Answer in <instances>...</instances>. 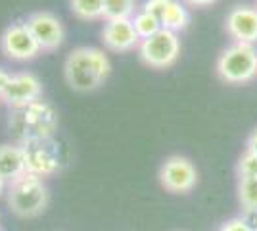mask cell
<instances>
[{"instance_id": "obj_1", "label": "cell", "mask_w": 257, "mask_h": 231, "mask_svg": "<svg viewBox=\"0 0 257 231\" xmlns=\"http://www.w3.org/2000/svg\"><path fill=\"white\" fill-rule=\"evenodd\" d=\"M111 71V62L102 48L77 46L64 62L65 83L77 93H92L104 85Z\"/></svg>"}, {"instance_id": "obj_2", "label": "cell", "mask_w": 257, "mask_h": 231, "mask_svg": "<svg viewBox=\"0 0 257 231\" xmlns=\"http://www.w3.org/2000/svg\"><path fill=\"white\" fill-rule=\"evenodd\" d=\"M58 112L48 100H33L23 108H14L10 114V133L14 143L22 144L33 139H52L58 129Z\"/></svg>"}, {"instance_id": "obj_3", "label": "cell", "mask_w": 257, "mask_h": 231, "mask_svg": "<svg viewBox=\"0 0 257 231\" xmlns=\"http://www.w3.org/2000/svg\"><path fill=\"white\" fill-rule=\"evenodd\" d=\"M6 202L8 208L18 216V218H37L41 216L48 202H50V193L44 183V179L33 176V174H23L16 177L6 187Z\"/></svg>"}, {"instance_id": "obj_4", "label": "cell", "mask_w": 257, "mask_h": 231, "mask_svg": "<svg viewBox=\"0 0 257 231\" xmlns=\"http://www.w3.org/2000/svg\"><path fill=\"white\" fill-rule=\"evenodd\" d=\"M217 75L228 85H244L257 77V48L253 44L232 43L217 58Z\"/></svg>"}, {"instance_id": "obj_5", "label": "cell", "mask_w": 257, "mask_h": 231, "mask_svg": "<svg viewBox=\"0 0 257 231\" xmlns=\"http://www.w3.org/2000/svg\"><path fill=\"white\" fill-rule=\"evenodd\" d=\"M25 154V170L27 174L48 179L62 170V150L60 144L52 139H33L22 143Z\"/></svg>"}, {"instance_id": "obj_6", "label": "cell", "mask_w": 257, "mask_h": 231, "mask_svg": "<svg viewBox=\"0 0 257 231\" xmlns=\"http://www.w3.org/2000/svg\"><path fill=\"white\" fill-rule=\"evenodd\" d=\"M139 56L140 60L152 69H165L171 67L179 56H181V39L179 35L160 29L156 35L148 39H142L139 43Z\"/></svg>"}, {"instance_id": "obj_7", "label": "cell", "mask_w": 257, "mask_h": 231, "mask_svg": "<svg viewBox=\"0 0 257 231\" xmlns=\"http://www.w3.org/2000/svg\"><path fill=\"white\" fill-rule=\"evenodd\" d=\"M160 183L167 193L186 195L198 185V170L186 156L173 154L161 164Z\"/></svg>"}, {"instance_id": "obj_8", "label": "cell", "mask_w": 257, "mask_h": 231, "mask_svg": "<svg viewBox=\"0 0 257 231\" xmlns=\"http://www.w3.org/2000/svg\"><path fill=\"white\" fill-rule=\"evenodd\" d=\"M0 50L6 58L16 62L33 60L43 52L25 22H16L4 29L0 35Z\"/></svg>"}, {"instance_id": "obj_9", "label": "cell", "mask_w": 257, "mask_h": 231, "mask_svg": "<svg viewBox=\"0 0 257 231\" xmlns=\"http://www.w3.org/2000/svg\"><path fill=\"white\" fill-rule=\"evenodd\" d=\"M25 25L29 27L35 41L39 43L41 50L44 52H54L64 44V23L52 12H33L31 16H27Z\"/></svg>"}, {"instance_id": "obj_10", "label": "cell", "mask_w": 257, "mask_h": 231, "mask_svg": "<svg viewBox=\"0 0 257 231\" xmlns=\"http://www.w3.org/2000/svg\"><path fill=\"white\" fill-rule=\"evenodd\" d=\"M142 10L150 12L160 22L161 29L173 33L186 29L190 23V12L181 0H144Z\"/></svg>"}, {"instance_id": "obj_11", "label": "cell", "mask_w": 257, "mask_h": 231, "mask_svg": "<svg viewBox=\"0 0 257 231\" xmlns=\"http://www.w3.org/2000/svg\"><path fill=\"white\" fill-rule=\"evenodd\" d=\"M43 99V85L39 81V77L22 71V73H14L10 77L8 87L4 89L0 100H4L12 110L14 108H23L27 104H31L33 100Z\"/></svg>"}, {"instance_id": "obj_12", "label": "cell", "mask_w": 257, "mask_h": 231, "mask_svg": "<svg viewBox=\"0 0 257 231\" xmlns=\"http://www.w3.org/2000/svg\"><path fill=\"white\" fill-rule=\"evenodd\" d=\"M225 29L234 43H257V8L234 6L225 18Z\"/></svg>"}, {"instance_id": "obj_13", "label": "cell", "mask_w": 257, "mask_h": 231, "mask_svg": "<svg viewBox=\"0 0 257 231\" xmlns=\"http://www.w3.org/2000/svg\"><path fill=\"white\" fill-rule=\"evenodd\" d=\"M102 43L111 52H131L139 48V35L131 20H106L102 27Z\"/></svg>"}, {"instance_id": "obj_14", "label": "cell", "mask_w": 257, "mask_h": 231, "mask_svg": "<svg viewBox=\"0 0 257 231\" xmlns=\"http://www.w3.org/2000/svg\"><path fill=\"white\" fill-rule=\"evenodd\" d=\"M25 170V154L22 144L6 143L0 144V177L10 183L16 177L23 176Z\"/></svg>"}, {"instance_id": "obj_15", "label": "cell", "mask_w": 257, "mask_h": 231, "mask_svg": "<svg viewBox=\"0 0 257 231\" xmlns=\"http://www.w3.org/2000/svg\"><path fill=\"white\" fill-rule=\"evenodd\" d=\"M73 16L83 22L104 20V0H69Z\"/></svg>"}, {"instance_id": "obj_16", "label": "cell", "mask_w": 257, "mask_h": 231, "mask_svg": "<svg viewBox=\"0 0 257 231\" xmlns=\"http://www.w3.org/2000/svg\"><path fill=\"white\" fill-rule=\"evenodd\" d=\"M137 14V0H104V20H131Z\"/></svg>"}, {"instance_id": "obj_17", "label": "cell", "mask_w": 257, "mask_h": 231, "mask_svg": "<svg viewBox=\"0 0 257 231\" xmlns=\"http://www.w3.org/2000/svg\"><path fill=\"white\" fill-rule=\"evenodd\" d=\"M236 191L242 210H257V177H238Z\"/></svg>"}, {"instance_id": "obj_18", "label": "cell", "mask_w": 257, "mask_h": 231, "mask_svg": "<svg viewBox=\"0 0 257 231\" xmlns=\"http://www.w3.org/2000/svg\"><path fill=\"white\" fill-rule=\"evenodd\" d=\"M131 22H133V27H135V31H137L140 41L142 39H148L152 35H156L161 29L160 22L152 16L150 12L142 10V8L137 10V14L131 18Z\"/></svg>"}, {"instance_id": "obj_19", "label": "cell", "mask_w": 257, "mask_h": 231, "mask_svg": "<svg viewBox=\"0 0 257 231\" xmlns=\"http://www.w3.org/2000/svg\"><path fill=\"white\" fill-rule=\"evenodd\" d=\"M236 172L238 177H257V154L244 150V154L238 158Z\"/></svg>"}, {"instance_id": "obj_20", "label": "cell", "mask_w": 257, "mask_h": 231, "mask_svg": "<svg viewBox=\"0 0 257 231\" xmlns=\"http://www.w3.org/2000/svg\"><path fill=\"white\" fill-rule=\"evenodd\" d=\"M217 231H253V229L247 225L246 220L242 216H236V218H230L225 223H221Z\"/></svg>"}, {"instance_id": "obj_21", "label": "cell", "mask_w": 257, "mask_h": 231, "mask_svg": "<svg viewBox=\"0 0 257 231\" xmlns=\"http://www.w3.org/2000/svg\"><path fill=\"white\" fill-rule=\"evenodd\" d=\"M246 223L251 227L253 231H257V210H242V214H240Z\"/></svg>"}, {"instance_id": "obj_22", "label": "cell", "mask_w": 257, "mask_h": 231, "mask_svg": "<svg viewBox=\"0 0 257 231\" xmlns=\"http://www.w3.org/2000/svg\"><path fill=\"white\" fill-rule=\"evenodd\" d=\"M246 150H249V152H255L257 154V127L251 131V135L247 137L246 141Z\"/></svg>"}, {"instance_id": "obj_23", "label": "cell", "mask_w": 257, "mask_h": 231, "mask_svg": "<svg viewBox=\"0 0 257 231\" xmlns=\"http://www.w3.org/2000/svg\"><path fill=\"white\" fill-rule=\"evenodd\" d=\"M10 73L6 71V69H2L0 67V97H2V93H4V89L8 87V83H10Z\"/></svg>"}, {"instance_id": "obj_24", "label": "cell", "mask_w": 257, "mask_h": 231, "mask_svg": "<svg viewBox=\"0 0 257 231\" xmlns=\"http://www.w3.org/2000/svg\"><path fill=\"white\" fill-rule=\"evenodd\" d=\"M184 2H188L190 6H196V8H205V6H211L217 0H184Z\"/></svg>"}, {"instance_id": "obj_25", "label": "cell", "mask_w": 257, "mask_h": 231, "mask_svg": "<svg viewBox=\"0 0 257 231\" xmlns=\"http://www.w3.org/2000/svg\"><path fill=\"white\" fill-rule=\"evenodd\" d=\"M6 187H8V183L0 177V197H2V195H6Z\"/></svg>"}, {"instance_id": "obj_26", "label": "cell", "mask_w": 257, "mask_h": 231, "mask_svg": "<svg viewBox=\"0 0 257 231\" xmlns=\"http://www.w3.org/2000/svg\"><path fill=\"white\" fill-rule=\"evenodd\" d=\"M0 231H2V229H0Z\"/></svg>"}, {"instance_id": "obj_27", "label": "cell", "mask_w": 257, "mask_h": 231, "mask_svg": "<svg viewBox=\"0 0 257 231\" xmlns=\"http://www.w3.org/2000/svg\"><path fill=\"white\" fill-rule=\"evenodd\" d=\"M255 8H257V6H255Z\"/></svg>"}]
</instances>
